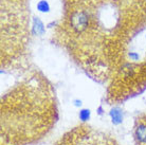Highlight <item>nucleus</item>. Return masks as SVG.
I'll return each instance as SVG.
<instances>
[{
  "instance_id": "obj_4",
  "label": "nucleus",
  "mask_w": 146,
  "mask_h": 145,
  "mask_svg": "<svg viewBox=\"0 0 146 145\" xmlns=\"http://www.w3.org/2000/svg\"><path fill=\"white\" fill-rule=\"evenodd\" d=\"M135 137L137 141L141 144H146V125L140 124L137 126L135 131Z\"/></svg>"
},
{
  "instance_id": "obj_7",
  "label": "nucleus",
  "mask_w": 146,
  "mask_h": 145,
  "mask_svg": "<svg viewBox=\"0 0 146 145\" xmlns=\"http://www.w3.org/2000/svg\"><path fill=\"white\" fill-rule=\"evenodd\" d=\"M129 57H130V59H132V61H138V59H139V54H138L137 52H130V53H129Z\"/></svg>"
},
{
  "instance_id": "obj_1",
  "label": "nucleus",
  "mask_w": 146,
  "mask_h": 145,
  "mask_svg": "<svg viewBox=\"0 0 146 145\" xmlns=\"http://www.w3.org/2000/svg\"><path fill=\"white\" fill-rule=\"evenodd\" d=\"M88 22H89V18L85 12H75L71 16L72 29L76 32H83L84 30H86Z\"/></svg>"
},
{
  "instance_id": "obj_3",
  "label": "nucleus",
  "mask_w": 146,
  "mask_h": 145,
  "mask_svg": "<svg viewBox=\"0 0 146 145\" xmlns=\"http://www.w3.org/2000/svg\"><path fill=\"white\" fill-rule=\"evenodd\" d=\"M44 31L46 29H44V25L42 23V21L38 17H34L33 22H32V32L34 35L41 36V35H44Z\"/></svg>"
},
{
  "instance_id": "obj_5",
  "label": "nucleus",
  "mask_w": 146,
  "mask_h": 145,
  "mask_svg": "<svg viewBox=\"0 0 146 145\" xmlns=\"http://www.w3.org/2000/svg\"><path fill=\"white\" fill-rule=\"evenodd\" d=\"M37 10L41 13H49L50 12V4L47 0H40L37 3Z\"/></svg>"
},
{
  "instance_id": "obj_8",
  "label": "nucleus",
  "mask_w": 146,
  "mask_h": 145,
  "mask_svg": "<svg viewBox=\"0 0 146 145\" xmlns=\"http://www.w3.org/2000/svg\"><path fill=\"white\" fill-rule=\"evenodd\" d=\"M73 103H74V106H75V107H80V106H82V104H83L80 100H74V101H73Z\"/></svg>"
},
{
  "instance_id": "obj_6",
  "label": "nucleus",
  "mask_w": 146,
  "mask_h": 145,
  "mask_svg": "<svg viewBox=\"0 0 146 145\" xmlns=\"http://www.w3.org/2000/svg\"><path fill=\"white\" fill-rule=\"evenodd\" d=\"M90 116H91V111L87 108L82 109L78 113V118L82 122H87V121L90 120Z\"/></svg>"
},
{
  "instance_id": "obj_2",
  "label": "nucleus",
  "mask_w": 146,
  "mask_h": 145,
  "mask_svg": "<svg viewBox=\"0 0 146 145\" xmlns=\"http://www.w3.org/2000/svg\"><path fill=\"white\" fill-rule=\"evenodd\" d=\"M109 116L110 119H111V122H112L114 125H120L122 122H123V111L122 109L119 108V107H114L109 111Z\"/></svg>"
}]
</instances>
